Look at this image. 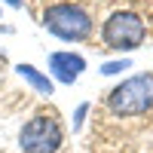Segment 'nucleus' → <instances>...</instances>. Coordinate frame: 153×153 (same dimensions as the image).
Returning <instances> with one entry per match:
<instances>
[{"instance_id":"nucleus-5","label":"nucleus","mask_w":153,"mask_h":153,"mask_svg":"<svg viewBox=\"0 0 153 153\" xmlns=\"http://www.w3.org/2000/svg\"><path fill=\"white\" fill-rule=\"evenodd\" d=\"M46 74L55 86H74L86 74V55H80L76 49H55L46 58Z\"/></svg>"},{"instance_id":"nucleus-2","label":"nucleus","mask_w":153,"mask_h":153,"mask_svg":"<svg viewBox=\"0 0 153 153\" xmlns=\"http://www.w3.org/2000/svg\"><path fill=\"white\" fill-rule=\"evenodd\" d=\"M107 107L117 117H144L153 110V71L123 76L107 92Z\"/></svg>"},{"instance_id":"nucleus-8","label":"nucleus","mask_w":153,"mask_h":153,"mask_svg":"<svg viewBox=\"0 0 153 153\" xmlns=\"http://www.w3.org/2000/svg\"><path fill=\"white\" fill-rule=\"evenodd\" d=\"M89 110H92V104H89V101H80V104L74 107V113H71V129H74V132H83Z\"/></svg>"},{"instance_id":"nucleus-1","label":"nucleus","mask_w":153,"mask_h":153,"mask_svg":"<svg viewBox=\"0 0 153 153\" xmlns=\"http://www.w3.org/2000/svg\"><path fill=\"white\" fill-rule=\"evenodd\" d=\"M43 31L61 43H86L95 34V22L89 9L71 0H58L43 9Z\"/></svg>"},{"instance_id":"nucleus-7","label":"nucleus","mask_w":153,"mask_h":153,"mask_svg":"<svg viewBox=\"0 0 153 153\" xmlns=\"http://www.w3.org/2000/svg\"><path fill=\"white\" fill-rule=\"evenodd\" d=\"M126 71H132V58L129 55H117V58L101 61V65H98V74L101 76H123Z\"/></svg>"},{"instance_id":"nucleus-6","label":"nucleus","mask_w":153,"mask_h":153,"mask_svg":"<svg viewBox=\"0 0 153 153\" xmlns=\"http://www.w3.org/2000/svg\"><path fill=\"white\" fill-rule=\"evenodd\" d=\"M16 74H19V76H22V80L28 83L40 98H52L55 83L49 80V74H46V71H40L37 65H31V61H19V65H16Z\"/></svg>"},{"instance_id":"nucleus-9","label":"nucleus","mask_w":153,"mask_h":153,"mask_svg":"<svg viewBox=\"0 0 153 153\" xmlns=\"http://www.w3.org/2000/svg\"><path fill=\"white\" fill-rule=\"evenodd\" d=\"M3 3H6L9 9H22V0H3Z\"/></svg>"},{"instance_id":"nucleus-4","label":"nucleus","mask_w":153,"mask_h":153,"mask_svg":"<svg viewBox=\"0 0 153 153\" xmlns=\"http://www.w3.org/2000/svg\"><path fill=\"white\" fill-rule=\"evenodd\" d=\"M65 144V129L55 113H34L31 120H25L19 129V147L22 153H58Z\"/></svg>"},{"instance_id":"nucleus-3","label":"nucleus","mask_w":153,"mask_h":153,"mask_svg":"<svg viewBox=\"0 0 153 153\" xmlns=\"http://www.w3.org/2000/svg\"><path fill=\"white\" fill-rule=\"evenodd\" d=\"M144 40H147V25L132 9H117L101 25V43L107 46V52L129 55L132 49L144 46Z\"/></svg>"}]
</instances>
